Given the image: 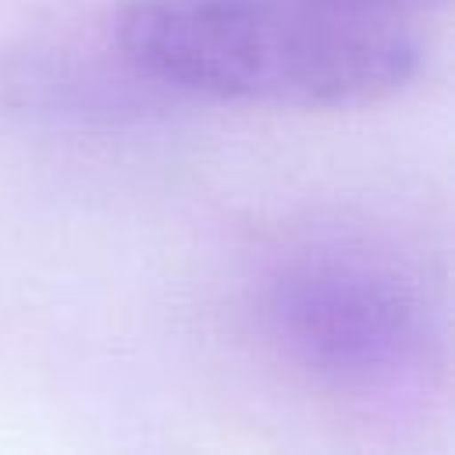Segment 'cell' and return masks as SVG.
<instances>
[{"label": "cell", "instance_id": "cell-3", "mask_svg": "<svg viewBox=\"0 0 455 455\" xmlns=\"http://www.w3.org/2000/svg\"><path fill=\"white\" fill-rule=\"evenodd\" d=\"M331 7L345 11H363V14H384V18H402V21H419L423 14H434L448 7V0H320Z\"/></svg>", "mask_w": 455, "mask_h": 455}, {"label": "cell", "instance_id": "cell-2", "mask_svg": "<svg viewBox=\"0 0 455 455\" xmlns=\"http://www.w3.org/2000/svg\"><path fill=\"white\" fill-rule=\"evenodd\" d=\"M267 331L309 380L341 395H384L416 380L434 348L419 291L363 256H309L267 291Z\"/></svg>", "mask_w": 455, "mask_h": 455}, {"label": "cell", "instance_id": "cell-1", "mask_svg": "<svg viewBox=\"0 0 455 455\" xmlns=\"http://www.w3.org/2000/svg\"><path fill=\"white\" fill-rule=\"evenodd\" d=\"M114 39L149 82L249 107H370L423 64L416 21L320 0H128Z\"/></svg>", "mask_w": 455, "mask_h": 455}]
</instances>
